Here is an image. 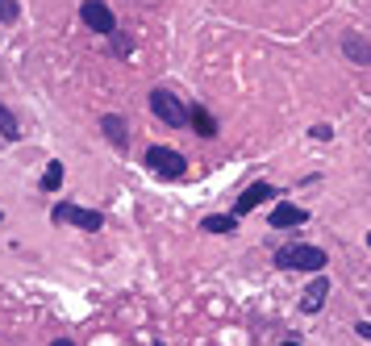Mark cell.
<instances>
[{
  "mask_svg": "<svg viewBox=\"0 0 371 346\" xmlns=\"http://www.w3.org/2000/svg\"><path fill=\"white\" fill-rule=\"evenodd\" d=\"M276 267H284V271H322L325 251L322 246H309V242H288V246L276 251Z\"/></svg>",
  "mask_w": 371,
  "mask_h": 346,
  "instance_id": "1",
  "label": "cell"
},
{
  "mask_svg": "<svg viewBox=\"0 0 371 346\" xmlns=\"http://www.w3.org/2000/svg\"><path fill=\"white\" fill-rule=\"evenodd\" d=\"M50 221H54V225H75V229H84V234H96V229L104 225V213H100V209H84V205H71V201H59V205L50 209Z\"/></svg>",
  "mask_w": 371,
  "mask_h": 346,
  "instance_id": "2",
  "label": "cell"
},
{
  "mask_svg": "<svg viewBox=\"0 0 371 346\" xmlns=\"http://www.w3.org/2000/svg\"><path fill=\"white\" fill-rule=\"evenodd\" d=\"M150 113H154L159 121H167L171 130H184V126H188L184 100H180L176 92H167V88H154V92H150Z\"/></svg>",
  "mask_w": 371,
  "mask_h": 346,
  "instance_id": "3",
  "label": "cell"
},
{
  "mask_svg": "<svg viewBox=\"0 0 371 346\" xmlns=\"http://www.w3.org/2000/svg\"><path fill=\"white\" fill-rule=\"evenodd\" d=\"M146 167L154 175H163V179H180L188 172V159L180 150H171V146H150L146 150Z\"/></svg>",
  "mask_w": 371,
  "mask_h": 346,
  "instance_id": "4",
  "label": "cell"
},
{
  "mask_svg": "<svg viewBox=\"0 0 371 346\" xmlns=\"http://www.w3.org/2000/svg\"><path fill=\"white\" fill-rule=\"evenodd\" d=\"M80 21H84L92 34H100V38H109V34L117 30V17H113V8H109L104 0H84V4H80Z\"/></svg>",
  "mask_w": 371,
  "mask_h": 346,
  "instance_id": "5",
  "label": "cell"
},
{
  "mask_svg": "<svg viewBox=\"0 0 371 346\" xmlns=\"http://www.w3.org/2000/svg\"><path fill=\"white\" fill-rule=\"evenodd\" d=\"M263 201H276V188L267 184V179H259V184H250L238 201H233V217H246V213H255Z\"/></svg>",
  "mask_w": 371,
  "mask_h": 346,
  "instance_id": "6",
  "label": "cell"
},
{
  "mask_svg": "<svg viewBox=\"0 0 371 346\" xmlns=\"http://www.w3.org/2000/svg\"><path fill=\"white\" fill-rule=\"evenodd\" d=\"M100 133L109 138L113 150H126V146H130V126H126V117H117V113H104V117H100Z\"/></svg>",
  "mask_w": 371,
  "mask_h": 346,
  "instance_id": "7",
  "label": "cell"
},
{
  "mask_svg": "<svg viewBox=\"0 0 371 346\" xmlns=\"http://www.w3.org/2000/svg\"><path fill=\"white\" fill-rule=\"evenodd\" d=\"M305 221H309V209H300V205L279 201L276 209H272V225L276 229H292V225H305Z\"/></svg>",
  "mask_w": 371,
  "mask_h": 346,
  "instance_id": "8",
  "label": "cell"
},
{
  "mask_svg": "<svg viewBox=\"0 0 371 346\" xmlns=\"http://www.w3.org/2000/svg\"><path fill=\"white\" fill-rule=\"evenodd\" d=\"M342 50H346V59H351V63L371 67V42L363 38V34H342Z\"/></svg>",
  "mask_w": 371,
  "mask_h": 346,
  "instance_id": "9",
  "label": "cell"
},
{
  "mask_svg": "<svg viewBox=\"0 0 371 346\" xmlns=\"http://www.w3.org/2000/svg\"><path fill=\"white\" fill-rule=\"evenodd\" d=\"M325 297H329V280H325L322 271H317V280L309 284V292H305V301H300V309H305V313H317V309L325 304Z\"/></svg>",
  "mask_w": 371,
  "mask_h": 346,
  "instance_id": "10",
  "label": "cell"
},
{
  "mask_svg": "<svg viewBox=\"0 0 371 346\" xmlns=\"http://www.w3.org/2000/svg\"><path fill=\"white\" fill-rule=\"evenodd\" d=\"M188 121H192V130L200 133V138H217V121H213V113H209L205 105L188 109Z\"/></svg>",
  "mask_w": 371,
  "mask_h": 346,
  "instance_id": "11",
  "label": "cell"
},
{
  "mask_svg": "<svg viewBox=\"0 0 371 346\" xmlns=\"http://www.w3.org/2000/svg\"><path fill=\"white\" fill-rule=\"evenodd\" d=\"M200 229H205V234H233V229H238V217L233 213H213V217L200 221Z\"/></svg>",
  "mask_w": 371,
  "mask_h": 346,
  "instance_id": "12",
  "label": "cell"
},
{
  "mask_svg": "<svg viewBox=\"0 0 371 346\" xmlns=\"http://www.w3.org/2000/svg\"><path fill=\"white\" fill-rule=\"evenodd\" d=\"M0 138H4V142H21V121L13 117V109H8L4 100H0Z\"/></svg>",
  "mask_w": 371,
  "mask_h": 346,
  "instance_id": "13",
  "label": "cell"
},
{
  "mask_svg": "<svg viewBox=\"0 0 371 346\" xmlns=\"http://www.w3.org/2000/svg\"><path fill=\"white\" fill-rule=\"evenodd\" d=\"M63 188V163L54 159V163H47V172H42V192H59Z\"/></svg>",
  "mask_w": 371,
  "mask_h": 346,
  "instance_id": "14",
  "label": "cell"
},
{
  "mask_svg": "<svg viewBox=\"0 0 371 346\" xmlns=\"http://www.w3.org/2000/svg\"><path fill=\"white\" fill-rule=\"evenodd\" d=\"M21 17V8H17V0H0V25H13Z\"/></svg>",
  "mask_w": 371,
  "mask_h": 346,
  "instance_id": "15",
  "label": "cell"
},
{
  "mask_svg": "<svg viewBox=\"0 0 371 346\" xmlns=\"http://www.w3.org/2000/svg\"><path fill=\"white\" fill-rule=\"evenodd\" d=\"M109 42H113V50H117V54H130V50H134V46H130V38H126V34H117V30L109 34Z\"/></svg>",
  "mask_w": 371,
  "mask_h": 346,
  "instance_id": "16",
  "label": "cell"
},
{
  "mask_svg": "<svg viewBox=\"0 0 371 346\" xmlns=\"http://www.w3.org/2000/svg\"><path fill=\"white\" fill-rule=\"evenodd\" d=\"M313 138H317V142H329V138H334V130H329V126H317V130H313Z\"/></svg>",
  "mask_w": 371,
  "mask_h": 346,
  "instance_id": "17",
  "label": "cell"
},
{
  "mask_svg": "<svg viewBox=\"0 0 371 346\" xmlns=\"http://www.w3.org/2000/svg\"><path fill=\"white\" fill-rule=\"evenodd\" d=\"M355 334H359V338H367V342H371V326H367V321H359V326H355Z\"/></svg>",
  "mask_w": 371,
  "mask_h": 346,
  "instance_id": "18",
  "label": "cell"
},
{
  "mask_svg": "<svg viewBox=\"0 0 371 346\" xmlns=\"http://www.w3.org/2000/svg\"><path fill=\"white\" fill-rule=\"evenodd\" d=\"M50 346H75V342H71V338H54Z\"/></svg>",
  "mask_w": 371,
  "mask_h": 346,
  "instance_id": "19",
  "label": "cell"
},
{
  "mask_svg": "<svg viewBox=\"0 0 371 346\" xmlns=\"http://www.w3.org/2000/svg\"><path fill=\"white\" fill-rule=\"evenodd\" d=\"M279 346H300V342H279Z\"/></svg>",
  "mask_w": 371,
  "mask_h": 346,
  "instance_id": "20",
  "label": "cell"
},
{
  "mask_svg": "<svg viewBox=\"0 0 371 346\" xmlns=\"http://www.w3.org/2000/svg\"><path fill=\"white\" fill-rule=\"evenodd\" d=\"M367 246H371V234H367Z\"/></svg>",
  "mask_w": 371,
  "mask_h": 346,
  "instance_id": "21",
  "label": "cell"
},
{
  "mask_svg": "<svg viewBox=\"0 0 371 346\" xmlns=\"http://www.w3.org/2000/svg\"><path fill=\"white\" fill-rule=\"evenodd\" d=\"M0 221H4V213H0Z\"/></svg>",
  "mask_w": 371,
  "mask_h": 346,
  "instance_id": "22",
  "label": "cell"
}]
</instances>
